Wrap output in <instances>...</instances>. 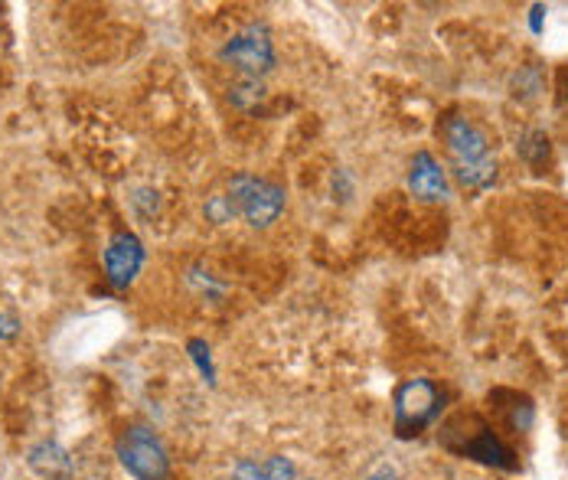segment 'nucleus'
I'll list each match as a JSON object with an SVG mask.
<instances>
[{
	"instance_id": "nucleus-14",
	"label": "nucleus",
	"mask_w": 568,
	"mask_h": 480,
	"mask_svg": "<svg viewBox=\"0 0 568 480\" xmlns=\"http://www.w3.org/2000/svg\"><path fill=\"white\" fill-rule=\"evenodd\" d=\"M190 350H193V360H196V366L203 369V376H206V379H213V362H210V347H206L203 340H190Z\"/></svg>"
},
{
	"instance_id": "nucleus-11",
	"label": "nucleus",
	"mask_w": 568,
	"mask_h": 480,
	"mask_svg": "<svg viewBox=\"0 0 568 480\" xmlns=\"http://www.w3.org/2000/svg\"><path fill=\"white\" fill-rule=\"evenodd\" d=\"M516 154H519L526 164L542 167V164L549 161V154H552V144H549V137H546L542 131H529V134H523V137H519Z\"/></svg>"
},
{
	"instance_id": "nucleus-16",
	"label": "nucleus",
	"mask_w": 568,
	"mask_h": 480,
	"mask_svg": "<svg viewBox=\"0 0 568 480\" xmlns=\"http://www.w3.org/2000/svg\"><path fill=\"white\" fill-rule=\"evenodd\" d=\"M363 480H405V478H402V471H398L396 464H376V468H373V471H369Z\"/></svg>"
},
{
	"instance_id": "nucleus-3",
	"label": "nucleus",
	"mask_w": 568,
	"mask_h": 480,
	"mask_svg": "<svg viewBox=\"0 0 568 480\" xmlns=\"http://www.w3.org/2000/svg\"><path fill=\"white\" fill-rule=\"evenodd\" d=\"M229 200H232L239 219H245L252 229H268L284 213L287 193L282 183L268 181V177L235 174L229 183Z\"/></svg>"
},
{
	"instance_id": "nucleus-9",
	"label": "nucleus",
	"mask_w": 568,
	"mask_h": 480,
	"mask_svg": "<svg viewBox=\"0 0 568 480\" xmlns=\"http://www.w3.org/2000/svg\"><path fill=\"white\" fill-rule=\"evenodd\" d=\"M30 468L43 480H69L75 464L69 458V451L59 441H40L30 448Z\"/></svg>"
},
{
	"instance_id": "nucleus-1",
	"label": "nucleus",
	"mask_w": 568,
	"mask_h": 480,
	"mask_svg": "<svg viewBox=\"0 0 568 480\" xmlns=\"http://www.w3.org/2000/svg\"><path fill=\"white\" fill-rule=\"evenodd\" d=\"M445 147L452 154V174L464 190H487L497 181V157L490 154V137L474 119L448 115L442 124Z\"/></svg>"
},
{
	"instance_id": "nucleus-8",
	"label": "nucleus",
	"mask_w": 568,
	"mask_h": 480,
	"mask_svg": "<svg viewBox=\"0 0 568 480\" xmlns=\"http://www.w3.org/2000/svg\"><path fill=\"white\" fill-rule=\"evenodd\" d=\"M144 268V245L134 233H114L105 245V275L114 288H128Z\"/></svg>"
},
{
	"instance_id": "nucleus-10",
	"label": "nucleus",
	"mask_w": 568,
	"mask_h": 480,
	"mask_svg": "<svg viewBox=\"0 0 568 480\" xmlns=\"http://www.w3.org/2000/svg\"><path fill=\"white\" fill-rule=\"evenodd\" d=\"M232 480H301L297 478V468L291 458L284 455H272L265 461H239L232 468Z\"/></svg>"
},
{
	"instance_id": "nucleus-4",
	"label": "nucleus",
	"mask_w": 568,
	"mask_h": 480,
	"mask_svg": "<svg viewBox=\"0 0 568 480\" xmlns=\"http://www.w3.org/2000/svg\"><path fill=\"white\" fill-rule=\"evenodd\" d=\"M445 409V392L432 379H405L393 396V416H396L398 438H415Z\"/></svg>"
},
{
	"instance_id": "nucleus-2",
	"label": "nucleus",
	"mask_w": 568,
	"mask_h": 480,
	"mask_svg": "<svg viewBox=\"0 0 568 480\" xmlns=\"http://www.w3.org/2000/svg\"><path fill=\"white\" fill-rule=\"evenodd\" d=\"M121 468L134 480H168L171 455L161 435L148 425H128L114 441Z\"/></svg>"
},
{
	"instance_id": "nucleus-6",
	"label": "nucleus",
	"mask_w": 568,
	"mask_h": 480,
	"mask_svg": "<svg viewBox=\"0 0 568 480\" xmlns=\"http://www.w3.org/2000/svg\"><path fill=\"white\" fill-rule=\"evenodd\" d=\"M408 193L422 203H445L452 200V181L442 161L432 151H418L408 164Z\"/></svg>"
},
{
	"instance_id": "nucleus-15",
	"label": "nucleus",
	"mask_w": 568,
	"mask_h": 480,
	"mask_svg": "<svg viewBox=\"0 0 568 480\" xmlns=\"http://www.w3.org/2000/svg\"><path fill=\"white\" fill-rule=\"evenodd\" d=\"M20 334V317L10 314V310H0V344L13 340Z\"/></svg>"
},
{
	"instance_id": "nucleus-5",
	"label": "nucleus",
	"mask_w": 568,
	"mask_h": 480,
	"mask_svg": "<svg viewBox=\"0 0 568 480\" xmlns=\"http://www.w3.org/2000/svg\"><path fill=\"white\" fill-rule=\"evenodd\" d=\"M220 60L229 62L232 69H239L245 79H262L275 69V43H272V30L265 23H252L245 30H239L226 47L220 50Z\"/></svg>"
},
{
	"instance_id": "nucleus-17",
	"label": "nucleus",
	"mask_w": 568,
	"mask_h": 480,
	"mask_svg": "<svg viewBox=\"0 0 568 480\" xmlns=\"http://www.w3.org/2000/svg\"><path fill=\"white\" fill-rule=\"evenodd\" d=\"M301 480H304V478H301Z\"/></svg>"
},
{
	"instance_id": "nucleus-7",
	"label": "nucleus",
	"mask_w": 568,
	"mask_h": 480,
	"mask_svg": "<svg viewBox=\"0 0 568 480\" xmlns=\"http://www.w3.org/2000/svg\"><path fill=\"white\" fill-rule=\"evenodd\" d=\"M455 451H460L464 458H470V461H477V464L497 468V471H516V468H519L516 451H513L510 445H507L490 425H477L474 435H470V438L464 435V441L457 445Z\"/></svg>"
},
{
	"instance_id": "nucleus-12",
	"label": "nucleus",
	"mask_w": 568,
	"mask_h": 480,
	"mask_svg": "<svg viewBox=\"0 0 568 480\" xmlns=\"http://www.w3.org/2000/svg\"><path fill=\"white\" fill-rule=\"evenodd\" d=\"M229 99H232L239 109H252L255 102L265 99V85H262L258 79H242V82L229 92Z\"/></svg>"
},
{
	"instance_id": "nucleus-13",
	"label": "nucleus",
	"mask_w": 568,
	"mask_h": 480,
	"mask_svg": "<svg viewBox=\"0 0 568 480\" xmlns=\"http://www.w3.org/2000/svg\"><path fill=\"white\" fill-rule=\"evenodd\" d=\"M203 213H206V219H213L216 226H223V223H229V219L235 216V206H232L229 193H220V196H210V200H206Z\"/></svg>"
}]
</instances>
